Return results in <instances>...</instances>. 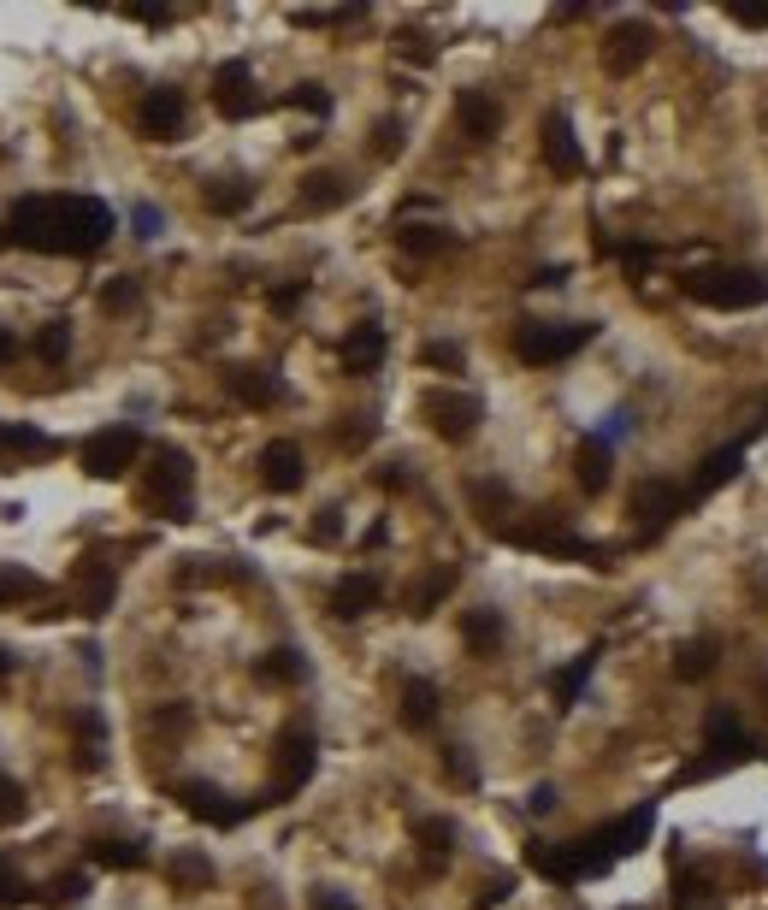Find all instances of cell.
<instances>
[{"label":"cell","instance_id":"f6af8a7d","mask_svg":"<svg viewBox=\"0 0 768 910\" xmlns=\"http://www.w3.org/2000/svg\"><path fill=\"white\" fill-rule=\"evenodd\" d=\"M12 355H19V338H12V331H7V326H0V367H7V361H12Z\"/></svg>","mask_w":768,"mask_h":910},{"label":"cell","instance_id":"ee69618b","mask_svg":"<svg viewBox=\"0 0 768 910\" xmlns=\"http://www.w3.org/2000/svg\"><path fill=\"white\" fill-rule=\"evenodd\" d=\"M739 24H768V7H733Z\"/></svg>","mask_w":768,"mask_h":910},{"label":"cell","instance_id":"bcb514c9","mask_svg":"<svg viewBox=\"0 0 768 910\" xmlns=\"http://www.w3.org/2000/svg\"><path fill=\"white\" fill-rule=\"evenodd\" d=\"M627 426H633V414H627V409H615V414H609V438H621Z\"/></svg>","mask_w":768,"mask_h":910},{"label":"cell","instance_id":"9a60e30c","mask_svg":"<svg viewBox=\"0 0 768 910\" xmlns=\"http://www.w3.org/2000/svg\"><path fill=\"white\" fill-rule=\"evenodd\" d=\"M113 591H119V574L107 568V562H83L78 568V603H83V615H107L113 610Z\"/></svg>","mask_w":768,"mask_h":910},{"label":"cell","instance_id":"e0dca14e","mask_svg":"<svg viewBox=\"0 0 768 910\" xmlns=\"http://www.w3.org/2000/svg\"><path fill=\"white\" fill-rule=\"evenodd\" d=\"M574 473H579V485L586 491H603L609 485V473H615V450H609V438H579V456H574Z\"/></svg>","mask_w":768,"mask_h":910},{"label":"cell","instance_id":"d590c367","mask_svg":"<svg viewBox=\"0 0 768 910\" xmlns=\"http://www.w3.org/2000/svg\"><path fill=\"white\" fill-rule=\"evenodd\" d=\"M397 54H402V60H414V66H432V54H438V48H432L420 31H402L397 36Z\"/></svg>","mask_w":768,"mask_h":910},{"label":"cell","instance_id":"52a82bcc","mask_svg":"<svg viewBox=\"0 0 768 910\" xmlns=\"http://www.w3.org/2000/svg\"><path fill=\"white\" fill-rule=\"evenodd\" d=\"M213 107L225 113V119H255L267 101L255 95V71L249 60H225L220 66V78H213Z\"/></svg>","mask_w":768,"mask_h":910},{"label":"cell","instance_id":"f1b7e54d","mask_svg":"<svg viewBox=\"0 0 768 910\" xmlns=\"http://www.w3.org/2000/svg\"><path fill=\"white\" fill-rule=\"evenodd\" d=\"M709 662H716V645H709V639H692V645H680L674 674H680V681H698V674H709Z\"/></svg>","mask_w":768,"mask_h":910},{"label":"cell","instance_id":"f546056e","mask_svg":"<svg viewBox=\"0 0 768 910\" xmlns=\"http://www.w3.org/2000/svg\"><path fill=\"white\" fill-rule=\"evenodd\" d=\"M42 591V580L31 568H19V562H7V568H0V603H19V598H36Z\"/></svg>","mask_w":768,"mask_h":910},{"label":"cell","instance_id":"4316f807","mask_svg":"<svg viewBox=\"0 0 768 910\" xmlns=\"http://www.w3.org/2000/svg\"><path fill=\"white\" fill-rule=\"evenodd\" d=\"M432 716H438V692H432V681H409V692H402V721L426 728Z\"/></svg>","mask_w":768,"mask_h":910},{"label":"cell","instance_id":"277c9868","mask_svg":"<svg viewBox=\"0 0 768 910\" xmlns=\"http://www.w3.org/2000/svg\"><path fill=\"white\" fill-rule=\"evenodd\" d=\"M420 414L432 421V432H438L444 444H468L473 432H480V421H485V402L468 397V390H426Z\"/></svg>","mask_w":768,"mask_h":910},{"label":"cell","instance_id":"603a6c76","mask_svg":"<svg viewBox=\"0 0 768 910\" xmlns=\"http://www.w3.org/2000/svg\"><path fill=\"white\" fill-rule=\"evenodd\" d=\"M461 639L480 650V657H485V650H497L503 645V615L497 610H468V615H461Z\"/></svg>","mask_w":768,"mask_h":910},{"label":"cell","instance_id":"1f68e13d","mask_svg":"<svg viewBox=\"0 0 768 910\" xmlns=\"http://www.w3.org/2000/svg\"><path fill=\"white\" fill-rule=\"evenodd\" d=\"M591 669H598V650H586V657H579L574 669L562 674V681H556V698H562V704H574V698H579V686H586V674H591Z\"/></svg>","mask_w":768,"mask_h":910},{"label":"cell","instance_id":"8d00e7d4","mask_svg":"<svg viewBox=\"0 0 768 910\" xmlns=\"http://www.w3.org/2000/svg\"><path fill=\"white\" fill-rule=\"evenodd\" d=\"M473 503L485 509V520H497L491 509H509V491H503V485H485V480H473Z\"/></svg>","mask_w":768,"mask_h":910},{"label":"cell","instance_id":"83f0119b","mask_svg":"<svg viewBox=\"0 0 768 910\" xmlns=\"http://www.w3.org/2000/svg\"><path fill=\"white\" fill-rule=\"evenodd\" d=\"M308 674V662H302V650H272V657H260V681H302Z\"/></svg>","mask_w":768,"mask_h":910},{"label":"cell","instance_id":"5b68a950","mask_svg":"<svg viewBox=\"0 0 768 910\" xmlns=\"http://www.w3.org/2000/svg\"><path fill=\"white\" fill-rule=\"evenodd\" d=\"M190 485H196V468L184 450H161L154 456V485H149V503L161 509L166 520H190Z\"/></svg>","mask_w":768,"mask_h":910},{"label":"cell","instance_id":"7402d4cb","mask_svg":"<svg viewBox=\"0 0 768 910\" xmlns=\"http://www.w3.org/2000/svg\"><path fill=\"white\" fill-rule=\"evenodd\" d=\"M60 444L48 438V432H36V426H0V456H54Z\"/></svg>","mask_w":768,"mask_h":910},{"label":"cell","instance_id":"60d3db41","mask_svg":"<svg viewBox=\"0 0 768 910\" xmlns=\"http://www.w3.org/2000/svg\"><path fill=\"white\" fill-rule=\"evenodd\" d=\"M302 291H308V284H279V291H272V308H279V314H290V308H296V302H302Z\"/></svg>","mask_w":768,"mask_h":910},{"label":"cell","instance_id":"c3c4849f","mask_svg":"<svg viewBox=\"0 0 768 910\" xmlns=\"http://www.w3.org/2000/svg\"><path fill=\"white\" fill-rule=\"evenodd\" d=\"M314 910H343V905L331 899V893H320V899H314Z\"/></svg>","mask_w":768,"mask_h":910},{"label":"cell","instance_id":"74e56055","mask_svg":"<svg viewBox=\"0 0 768 910\" xmlns=\"http://www.w3.org/2000/svg\"><path fill=\"white\" fill-rule=\"evenodd\" d=\"M314 539H320V544H338V539H343V509H320V520H314Z\"/></svg>","mask_w":768,"mask_h":910},{"label":"cell","instance_id":"cb8c5ba5","mask_svg":"<svg viewBox=\"0 0 768 910\" xmlns=\"http://www.w3.org/2000/svg\"><path fill=\"white\" fill-rule=\"evenodd\" d=\"M397 243H402V249H409V255L432 260V255H444V249H449V243H456V237H449L444 225H402V231H397Z\"/></svg>","mask_w":768,"mask_h":910},{"label":"cell","instance_id":"f35d334b","mask_svg":"<svg viewBox=\"0 0 768 910\" xmlns=\"http://www.w3.org/2000/svg\"><path fill=\"white\" fill-rule=\"evenodd\" d=\"M12 816H24V792L0 775V822H12Z\"/></svg>","mask_w":768,"mask_h":910},{"label":"cell","instance_id":"e575fe53","mask_svg":"<svg viewBox=\"0 0 768 910\" xmlns=\"http://www.w3.org/2000/svg\"><path fill=\"white\" fill-rule=\"evenodd\" d=\"M290 107H302V113H314V119H326V113H331V95L320 90V83H302V90L290 95Z\"/></svg>","mask_w":768,"mask_h":910},{"label":"cell","instance_id":"4fadbf2b","mask_svg":"<svg viewBox=\"0 0 768 910\" xmlns=\"http://www.w3.org/2000/svg\"><path fill=\"white\" fill-rule=\"evenodd\" d=\"M544 161H550L556 178H579V172H586V154H579V142H574L568 113H550L544 119Z\"/></svg>","mask_w":768,"mask_h":910},{"label":"cell","instance_id":"9c48e42d","mask_svg":"<svg viewBox=\"0 0 768 910\" xmlns=\"http://www.w3.org/2000/svg\"><path fill=\"white\" fill-rule=\"evenodd\" d=\"M650 24H639V19H627V24H615L609 31V42H603V66L615 71V78H633L645 60H650Z\"/></svg>","mask_w":768,"mask_h":910},{"label":"cell","instance_id":"30bf717a","mask_svg":"<svg viewBox=\"0 0 768 910\" xmlns=\"http://www.w3.org/2000/svg\"><path fill=\"white\" fill-rule=\"evenodd\" d=\"M260 480H267V491H279V497H290V491H302V480H308V461H302V444H290V438H272L267 450H260Z\"/></svg>","mask_w":768,"mask_h":910},{"label":"cell","instance_id":"2e32d148","mask_svg":"<svg viewBox=\"0 0 768 910\" xmlns=\"http://www.w3.org/2000/svg\"><path fill=\"white\" fill-rule=\"evenodd\" d=\"M379 603V574H350V580L331 586V615L338 621H355Z\"/></svg>","mask_w":768,"mask_h":910},{"label":"cell","instance_id":"3957f363","mask_svg":"<svg viewBox=\"0 0 768 910\" xmlns=\"http://www.w3.org/2000/svg\"><path fill=\"white\" fill-rule=\"evenodd\" d=\"M591 338H598V326H579V320L574 326H544V320H532V326L515 331V355L532 361V367H550V361L579 355Z\"/></svg>","mask_w":768,"mask_h":910},{"label":"cell","instance_id":"d6986e66","mask_svg":"<svg viewBox=\"0 0 768 910\" xmlns=\"http://www.w3.org/2000/svg\"><path fill=\"white\" fill-rule=\"evenodd\" d=\"M385 361V326H355L343 338V367L350 373H373Z\"/></svg>","mask_w":768,"mask_h":910},{"label":"cell","instance_id":"484cf974","mask_svg":"<svg viewBox=\"0 0 768 910\" xmlns=\"http://www.w3.org/2000/svg\"><path fill=\"white\" fill-rule=\"evenodd\" d=\"M449 591H456V568L444 562V568H432L426 580H420V591H414V615H432V610H438V603L449 598Z\"/></svg>","mask_w":768,"mask_h":910},{"label":"cell","instance_id":"ffe728a7","mask_svg":"<svg viewBox=\"0 0 768 910\" xmlns=\"http://www.w3.org/2000/svg\"><path fill=\"white\" fill-rule=\"evenodd\" d=\"M350 201V178H338V172H314L308 184H302V208L308 213H331Z\"/></svg>","mask_w":768,"mask_h":910},{"label":"cell","instance_id":"6da1fadb","mask_svg":"<svg viewBox=\"0 0 768 910\" xmlns=\"http://www.w3.org/2000/svg\"><path fill=\"white\" fill-rule=\"evenodd\" d=\"M113 237V213L95 196H24L7 220V243L36 255H95Z\"/></svg>","mask_w":768,"mask_h":910},{"label":"cell","instance_id":"4dcf8cb0","mask_svg":"<svg viewBox=\"0 0 768 910\" xmlns=\"http://www.w3.org/2000/svg\"><path fill=\"white\" fill-rule=\"evenodd\" d=\"M137 302H142V284L137 279H107V284H101V308H107V314H130Z\"/></svg>","mask_w":768,"mask_h":910},{"label":"cell","instance_id":"44dd1931","mask_svg":"<svg viewBox=\"0 0 768 910\" xmlns=\"http://www.w3.org/2000/svg\"><path fill=\"white\" fill-rule=\"evenodd\" d=\"M201 201H208L213 213H243L255 201V184L249 178H213L208 190H201Z\"/></svg>","mask_w":768,"mask_h":910},{"label":"cell","instance_id":"8992f818","mask_svg":"<svg viewBox=\"0 0 768 910\" xmlns=\"http://www.w3.org/2000/svg\"><path fill=\"white\" fill-rule=\"evenodd\" d=\"M137 456H142V432L137 426H107L83 444V473H90V480H119Z\"/></svg>","mask_w":768,"mask_h":910},{"label":"cell","instance_id":"836d02e7","mask_svg":"<svg viewBox=\"0 0 768 910\" xmlns=\"http://www.w3.org/2000/svg\"><path fill=\"white\" fill-rule=\"evenodd\" d=\"M373 154H379V161L402 154V119H379V125H373Z\"/></svg>","mask_w":768,"mask_h":910},{"label":"cell","instance_id":"ac0fdd59","mask_svg":"<svg viewBox=\"0 0 768 910\" xmlns=\"http://www.w3.org/2000/svg\"><path fill=\"white\" fill-rule=\"evenodd\" d=\"M739 468H745V444H728V450H716V456L704 461V473H698V480H692L686 503H698V497H709V491H721V485H728Z\"/></svg>","mask_w":768,"mask_h":910},{"label":"cell","instance_id":"7bdbcfd3","mask_svg":"<svg viewBox=\"0 0 768 910\" xmlns=\"http://www.w3.org/2000/svg\"><path fill=\"white\" fill-rule=\"evenodd\" d=\"M562 279H568V267H544V272H539V279H532V284H539V291H556V284H562Z\"/></svg>","mask_w":768,"mask_h":910},{"label":"cell","instance_id":"7dc6e473","mask_svg":"<svg viewBox=\"0 0 768 910\" xmlns=\"http://www.w3.org/2000/svg\"><path fill=\"white\" fill-rule=\"evenodd\" d=\"M12 669H19V657H12V650H0V681H7Z\"/></svg>","mask_w":768,"mask_h":910},{"label":"cell","instance_id":"7c38bea8","mask_svg":"<svg viewBox=\"0 0 768 910\" xmlns=\"http://www.w3.org/2000/svg\"><path fill=\"white\" fill-rule=\"evenodd\" d=\"M633 509H639L645 532H662L674 515H686V491H680L674 480H645L639 497H633Z\"/></svg>","mask_w":768,"mask_h":910},{"label":"cell","instance_id":"5bb4252c","mask_svg":"<svg viewBox=\"0 0 768 910\" xmlns=\"http://www.w3.org/2000/svg\"><path fill=\"white\" fill-rule=\"evenodd\" d=\"M456 119H461V130H468L473 142H491L503 130V107L485 90H461L456 95Z\"/></svg>","mask_w":768,"mask_h":910},{"label":"cell","instance_id":"ab89813d","mask_svg":"<svg viewBox=\"0 0 768 910\" xmlns=\"http://www.w3.org/2000/svg\"><path fill=\"white\" fill-rule=\"evenodd\" d=\"M130 220H137V237H161V213H154L149 201H142V208L130 213Z\"/></svg>","mask_w":768,"mask_h":910},{"label":"cell","instance_id":"ba28073f","mask_svg":"<svg viewBox=\"0 0 768 910\" xmlns=\"http://www.w3.org/2000/svg\"><path fill=\"white\" fill-rule=\"evenodd\" d=\"M184 119H190V101H184L178 90H149L142 107H137V130L154 137V142H172L184 130Z\"/></svg>","mask_w":768,"mask_h":910},{"label":"cell","instance_id":"d6a6232c","mask_svg":"<svg viewBox=\"0 0 768 910\" xmlns=\"http://www.w3.org/2000/svg\"><path fill=\"white\" fill-rule=\"evenodd\" d=\"M420 361H426V367H449V373H461V343H449V338H438V343H426V350H420Z\"/></svg>","mask_w":768,"mask_h":910},{"label":"cell","instance_id":"b9f144b4","mask_svg":"<svg viewBox=\"0 0 768 910\" xmlns=\"http://www.w3.org/2000/svg\"><path fill=\"white\" fill-rule=\"evenodd\" d=\"M130 19H137V24H154V31H161V24H172V12H166V7H130Z\"/></svg>","mask_w":768,"mask_h":910},{"label":"cell","instance_id":"681fc988","mask_svg":"<svg viewBox=\"0 0 768 910\" xmlns=\"http://www.w3.org/2000/svg\"><path fill=\"white\" fill-rule=\"evenodd\" d=\"M12 893H19V887H12V875L0 870V899H12Z\"/></svg>","mask_w":768,"mask_h":910},{"label":"cell","instance_id":"8fae6325","mask_svg":"<svg viewBox=\"0 0 768 910\" xmlns=\"http://www.w3.org/2000/svg\"><path fill=\"white\" fill-rule=\"evenodd\" d=\"M225 390L243 402V409H279V402L290 397L279 373H267V367H231L225 373Z\"/></svg>","mask_w":768,"mask_h":910},{"label":"cell","instance_id":"d4e9b609","mask_svg":"<svg viewBox=\"0 0 768 910\" xmlns=\"http://www.w3.org/2000/svg\"><path fill=\"white\" fill-rule=\"evenodd\" d=\"M31 350H36V361H48V367H66V355H71V326H66V320H48V326L36 331Z\"/></svg>","mask_w":768,"mask_h":910},{"label":"cell","instance_id":"7a4b0ae2","mask_svg":"<svg viewBox=\"0 0 768 910\" xmlns=\"http://www.w3.org/2000/svg\"><path fill=\"white\" fill-rule=\"evenodd\" d=\"M686 296L704 302V308H763L768 302V279L751 267H709V272H692L686 279Z\"/></svg>","mask_w":768,"mask_h":910}]
</instances>
